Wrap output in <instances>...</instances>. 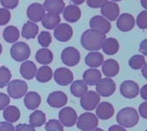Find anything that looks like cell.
<instances>
[{"label": "cell", "instance_id": "obj_1", "mask_svg": "<svg viewBox=\"0 0 147 131\" xmlns=\"http://www.w3.org/2000/svg\"><path fill=\"white\" fill-rule=\"evenodd\" d=\"M106 36L104 34L92 29H88L81 36V45L87 51H96L102 48Z\"/></svg>", "mask_w": 147, "mask_h": 131}, {"label": "cell", "instance_id": "obj_2", "mask_svg": "<svg viewBox=\"0 0 147 131\" xmlns=\"http://www.w3.org/2000/svg\"><path fill=\"white\" fill-rule=\"evenodd\" d=\"M116 121L123 128H133L140 121L138 112L133 107H125L119 111L116 116Z\"/></svg>", "mask_w": 147, "mask_h": 131}, {"label": "cell", "instance_id": "obj_3", "mask_svg": "<svg viewBox=\"0 0 147 131\" xmlns=\"http://www.w3.org/2000/svg\"><path fill=\"white\" fill-rule=\"evenodd\" d=\"M28 84L22 80H13L7 85V93L9 98L14 100L22 99L28 93Z\"/></svg>", "mask_w": 147, "mask_h": 131}, {"label": "cell", "instance_id": "obj_4", "mask_svg": "<svg viewBox=\"0 0 147 131\" xmlns=\"http://www.w3.org/2000/svg\"><path fill=\"white\" fill-rule=\"evenodd\" d=\"M30 47L24 42L14 43L10 48V56L16 62H24L30 57Z\"/></svg>", "mask_w": 147, "mask_h": 131}, {"label": "cell", "instance_id": "obj_5", "mask_svg": "<svg viewBox=\"0 0 147 131\" xmlns=\"http://www.w3.org/2000/svg\"><path fill=\"white\" fill-rule=\"evenodd\" d=\"M99 124L98 118L92 112H84L81 114L77 120V127L80 130L88 131L97 128Z\"/></svg>", "mask_w": 147, "mask_h": 131}, {"label": "cell", "instance_id": "obj_6", "mask_svg": "<svg viewBox=\"0 0 147 131\" xmlns=\"http://www.w3.org/2000/svg\"><path fill=\"white\" fill-rule=\"evenodd\" d=\"M96 93L102 97H109L113 95L116 90L115 82L109 77L102 78L96 85Z\"/></svg>", "mask_w": 147, "mask_h": 131}, {"label": "cell", "instance_id": "obj_7", "mask_svg": "<svg viewBox=\"0 0 147 131\" xmlns=\"http://www.w3.org/2000/svg\"><path fill=\"white\" fill-rule=\"evenodd\" d=\"M101 101V96L95 91H88L84 96L81 97L80 105L85 111L91 112L96 108Z\"/></svg>", "mask_w": 147, "mask_h": 131}, {"label": "cell", "instance_id": "obj_8", "mask_svg": "<svg viewBox=\"0 0 147 131\" xmlns=\"http://www.w3.org/2000/svg\"><path fill=\"white\" fill-rule=\"evenodd\" d=\"M81 58V55L80 52L78 51V49L69 46L65 48L62 51L61 53V60L63 62V63L66 66L69 67H73L76 66Z\"/></svg>", "mask_w": 147, "mask_h": 131}, {"label": "cell", "instance_id": "obj_9", "mask_svg": "<svg viewBox=\"0 0 147 131\" xmlns=\"http://www.w3.org/2000/svg\"><path fill=\"white\" fill-rule=\"evenodd\" d=\"M59 118L61 124L65 127H72L76 124L78 120V114L71 107L62 108L59 113Z\"/></svg>", "mask_w": 147, "mask_h": 131}, {"label": "cell", "instance_id": "obj_10", "mask_svg": "<svg viewBox=\"0 0 147 131\" xmlns=\"http://www.w3.org/2000/svg\"><path fill=\"white\" fill-rule=\"evenodd\" d=\"M121 94L126 99H134L140 94V86L134 81H124L120 87Z\"/></svg>", "mask_w": 147, "mask_h": 131}, {"label": "cell", "instance_id": "obj_11", "mask_svg": "<svg viewBox=\"0 0 147 131\" xmlns=\"http://www.w3.org/2000/svg\"><path fill=\"white\" fill-rule=\"evenodd\" d=\"M55 82L59 86H68L73 82V73L67 68H59L53 74Z\"/></svg>", "mask_w": 147, "mask_h": 131}, {"label": "cell", "instance_id": "obj_12", "mask_svg": "<svg viewBox=\"0 0 147 131\" xmlns=\"http://www.w3.org/2000/svg\"><path fill=\"white\" fill-rule=\"evenodd\" d=\"M90 29L99 32L102 34H107L111 29L110 22L102 15H95L90 21Z\"/></svg>", "mask_w": 147, "mask_h": 131}, {"label": "cell", "instance_id": "obj_13", "mask_svg": "<svg viewBox=\"0 0 147 131\" xmlns=\"http://www.w3.org/2000/svg\"><path fill=\"white\" fill-rule=\"evenodd\" d=\"M101 13L109 21H114L117 20L118 16L120 15V7L115 2L108 1L101 7Z\"/></svg>", "mask_w": 147, "mask_h": 131}, {"label": "cell", "instance_id": "obj_14", "mask_svg": "<svg viewBox=\"0 0 147 131\" xmlns=\"http://www.w3.org/2000/svg\"><path fill=\"white\" fill-rule=\"evenodd\" d=\"M53 35L58 41L67 42L71 39L73 35V30L69 24L61 23V24H59L54 28Z\"/></svg>", "mask_w": 147, "mask_h": 131}, {"label": "cell", "instance_id": "obj_15", "mask_svg": "<svg viewBox=\"0 0 147 131\" xmlns=\"http://www.w3.org/2000/svg\"><path fill=\"white\" fill-rule=\"evenodd\" d=\"M45 9L42 4L39 3H34L28 7L27 15L30 21L35 23L41 21L45 15Z\"/></svg>", "mask_w": 147, "mask_h": 131}, {"label": "cell", "instance_id": "obj_16", "mask_svg": "<svg viewBox=\"0 0 147 131\" xmlns=\"http://www.w3.org/2000/svg\"><path fill=\"white\" fill-rule=\"evenodd\" d=\"M47 101V104L53 108H62L66 105L68 98L64 92L54 91L48 95Z\"/></svg>", "mask_w": 147, "mask_h": 131}, {"label": "cell", "instance_id": "obj_17", "mask_svg": "<svg viewBox=\"0 0 147 131\" xmlns=\"http://www.w3.org/2000/svg\"><path fill=\"white\" fill-rule=\"evenodd\" d=\"M116 26L119 30L121 32H128L131 31L135 26V19L134 15L128 13L121 14L117 18Z\"/></svg>", "mask_w": 147, "mask_h": 131}, {"label": "cell", "instance_id": "obj_18", "mask_svg": "<svg viewBox=\"0 0 147 131\" xmlns=\"http://www.w3.org/2000/svg\"><path fill=\"white\" fill-rule=\"evenodd\" d=\"M115 114V107L109 102H101L96 108V116L102 120L110 119Z\"/></svg>", "mask_w": 147, "mask_h": 131}, {"label": "cell", "instance_id": "obj_19", "mask_svg": "<svg viewBox=\"0 0 147 131\" xmlns=\"http://www.w3.org/2000/svg\"><path fill=\"white\" fill-rule=\"evenodd\" d=\"M102 70L106 77H115L118 75L120 71V65L116 60L108 59L106 61H103L102 64Z\"/></svg>", "mask_w": 147, "mask_h": 131}, {"label": "cell", "instance_id": "obj_20", "mask_svg": "<svg viewBox=\"0 0 147 131\" xmlns=\"http://www.w3.org/2000/svg\"><path fill=\"white\" fill-rule=\"evenodd\" d=\"M64 19L68 22H76L81 17V9L77 5H68L63 10Z\"/></svg>", "mask_w": 147, "mask_h": 131}, {"label": "cell", "instance_id": "obj_21", "mask_svg": "<svg viewBox=\"0 0 147 131\" xmlns=\"http://www.w3.org/2000/svg\"><path fill=\"white\" fill-rule=\"evenodd\" d=\"M36 65L32 61H24L20 66V74L26 80H32L36 74Z\"/></svg>", "mask_w": 147, "mask_h": 131}, {"label": "cell", "instance_id": "obj_22", "mask_svg": "<svg viewBox=\"0 0 147 131\" xmlns=\"http://www.w3.org/2000/svg\"><path fill=\"white\" fill-rule=\"evenodd\" d=\"M104 61L103 55L99 51H90L85 57L84 62L87 66L90 69H97L100 67Z\"/></svg>", "mask_w": 147, "mask_h": 131}, {"label": "cell", "instance_id": "obj_23", "mask_svg": "<svg viewBox=\"0 0 147 131\" xmlns=\"http://www.w3.org/2000/svg\"><path fill=\"white\" fill-rule=\"evenodd\" d=\"M102 79V74L97 69H89L83 74V81L88 86H95Z\"/></svg>", "mask_w": 147, "mask_h": 131}, {"label": "cell", "instance_id": "obj_24", "mask_svg": "<svg viewBox=\"0 0 147 131\" xmlns=\"http://www.w3.org/2000/svg\"><path fill=\"white\" fill-rule=\"evenodd\" d=\"M43 7L48 13L59 15L65 9V3L63 0H46Z\"/></svg>", "mask_w": 147, "mask_h": 131}, {"label": "cell", "instance_id": "obj_25", "mask_svg": "<svg viewBox=\"0 0 147 131\" xmlns=\"http://www.w3.org/2000/svg\"><path fill=\"white\" fill-rule=\"evenodd\" d=\"M41 103L40 95L34 91L28 92L24 97V105L28 110H36Z\"/></svg>", "mask_w": 147, "mask_h": 131}, {"label": "cell", "instance_id": "obj_26", "mask_svg": "<svg viewBox=\"0 0 147 131\" xmlns=\"http://www.w3.org/2000/svg\"><path fill=\"white\" fill-rule=\"evenodd\" d=\"M120 48V44L118 40L115 38H106L102 45V49L107 55L112 56L115 55Z\"/></svg>", "mask_w": 147, "mask_h": 131}, {"label": "cell", "instance_id": "obj_27", "mask_svg": "<svg viewBox=\"0 0 147 131\" xmlns=\"http://www.w3.org/2000/svg\"><path fill=\"white\" fill-rule=\"evenodd\" d=\"M3 117L5 120V122L13 124L19 120L21 117V112L20 110L15 106H8L3 109Z\"/></svg>", "mask_w": 147, "mask_h": 131}, {"label": "cell", "instance_id": "obj_28", "mask_svg": "<svg viewBox=\"0 0 147 131\" xmlns=\"http://www.w3.org/2000/svg\"><path fill=\"white\" fill-rule=\"evenodd\" d=\"M70 92L74 97L81 98L88 92V86L83 80H77L71 82Z\"/></svg>", "mask_w": 147, "mask_h": 131}, {"label": "cell", "instance_id": "obj_29", "mask_svg": "<svg viewBox=\"0 0 147 131\" xmlns=\"http://www.w3.org/2000/svg\"><path fill=\"white\" fill-rule=\"evenodd\" d=\"M39 32V27L37 24L28 21H27L22 29V36L26 39H34Z\"/></svg>", "mask_w": 147, "mask_h": 131}, {"label": "cell", "instance_id": "obj_30", "mask_svg": "<svg viewBox=\"0 0 147 131\" xmlns=\"http://www.w3.org/2000/svg\"><path fill=\"white\" fill-rule=\"evenodd\" d=\"M53 70L51 67L47 65H43L36 70L35 78L40 83H47L53 78Z\"/></svg>", "mask_w": 147, "mask_h": 131}, {"label": "cell", "instance_id": "obj_31", "mask_svg": "<svg viewBox=\"0 0 147 131\" xmlns=\"http://www.w3.org/2000/svg\"><path fill=\"white\" fill-rule=\"evenodd\" d=\"M35 59L39 63H40L42 65H47L53 62V54L49 49L41 48L37 51V52L35 54Z\"/></svg>", "mask_w": 147, "mask_h": 131}, {"label": "cell", "instance_id": "obj_32", "mask_svg": "<svg viewBox=\"0 0 147 131\" xmlns=\"http://www.w3.org/2000/svg\"><path fill=\"white\" fill-rule=\"evenodd\" d=\"M46 124V114L40 110H35L29 116V124L34 128L41 127Z\"/></svg>", "mask_w": 147, "mask_h": 131}, {"label": "cell", "instance_id": "obj_33", "mask_svg": "<svg viewBox=\"0 0 147 131\" xmlns=\"http://www.w3.org/2000/svg\"><path fill=\"white\" fill-rule=\"evenodd\" d=\"M60 16L58 15L47 13L45 14L43 19L41 20L42 26L47 29H54L60 23Z\"/></svg>", "mask_w": 147, "mask_h": 131}, {"label": "cell", "instance_id": "obj_34", "mask_svg": "<svg viewBox=\"0 0 147 131\" xmlns=\"http://www.w3.org/2000/svg\"><path fill=\"white\" fill-rule=\"evenodd\" d=\"M3 39L7 43H15L20 37L19 30L15 26H8L5 27L3 33Z\"/></svg>", "mask_w": 147, "mask_h": 131}, {"label": "cell", "instance_id": "obj_35", "mask_svg": "<svg viewBox=\"0 0 147 131\" xmlns=\"http://www.w3.org/2000/svg\"><path fill=\"white\" fill-rule=\"evenodd\" d=\"M128 64L129 66L133 69V70H141V68L146 64V57L145 56L141 55V54H138V55H134L133 56L129 61H128Z\"/></svg>", "mask_w": 147, "mask_h": 131}, {"label": "cell", "instance_id": "obj_36", "mask_svg": "<svg viewBox=\"0 0 147 131\" xmlns=\"http://www.w3.org/2000/svg\"><path fill=\"white\" fill-rule=\"evenodd\" d=\"M11 76H12L11 72L7 67L5 66L0 67V88H3L9 84Z\"/></svg>", "mask_w": 147, "mask_h": 131}, {"label": "cell", "instance_id": "obj_37", "mask_svg": "<svg viewBox=\"0 0 147 131\" xmlns=\"http://www.w3.org/2000/svg\"><path fill=\"white\" fill-rule=\"evenodd\" d=\"M38 42L43 48H47L52 43V35L47 31H42L38 35Z\"/></svg>", "mask_w": 147, "mask_h": 131}, {"label": "cell", "instance_id": "obj_38", "mask_svg": "<svg viewBox=\"0 0 147 131\" xmlns=\"http://www.w3.org/2000/svg\"><path fill=\"white\" fill-rule=\"evenodd\" d=\"M47 131H64V126L57 119H50L46 123Z\"/></svg>", "mask_w": 147, "mask_h": 131}, {"label": "cell", "instance_id": "obj_39", "mask_svg": "<svg viewBox=\"0 0 147 131\" xmlns=\"http://www.w3.org/2000/svg\"><path fill=\"white\" fill-rule=\"evenodd\" d=\"M136 22L138 27L140 29H146L147 27V11L146 10H143L141 11L138 17L136 19Z\"/></svg>", "mask_w": 147, "mask_h": 131}, {"label": "cell", "instance_id": "obj_40", "mask_svg": "<svg viewBox=\"0 0 147 131\" xmlns=\"http://www.w3.org/2000/svg\"><path fill=\"white\" fill-rule=\"evenodd\" d=\"M10 12L3 8L0 9V26H4L6 25L9 21H10Z\"/></svg>", "mask_w": 147, "mask_h": 131}, {"label": "cell", "instance_id": "obj_41", "mask_svg": "<svg viewBox=\"0 0 147 131\" xmlns=\"http://www.w3.org/2000/svg\"><path fill=\"white\" fill-rule=\"evenodd\" d=\"M1 4L6 9H13L17 7L19 0H0Z\"/></svg>", "mask_w": 147, "mask_h": 131}, {"label": "cell", "instance_id": "obj_42", "mask_svg": "<svg viewBox=\"0 0 147 131\" xmlns=\"http://www.w3.org/2000/svg\"><path fill=\"white\" fill-rule=\"evenodd\" d=\"M10 102V98L3 94V93H0V111H3L5 107H7L9 105Z\"/></svg>", "mask_w": 147, "mask_h": 131}, {"label": "cell", "instance_id": "obj_43", "mask_svg": "<svg viewBox=\"0 0 147 131\" xmlns=\"http://www.w3.org/2000/svg\"><path fill=\"white\" fill-rule=\"evenodd\" d=\"M107 2L108 0H87V4L92 9H98L101 8Z\"/></svg>", "mask_w": 147, "mask_h": 131}, {"label": "cell", "instance_id": "obj_44", "mask_svg": "<svg viewBox=\"0 0 147 131\" xmlns=\"http://www.w3.org/2000/svg\"><path fill=\"white\" fill-rule=\"evenodd\" d=\"M15 131H35V129L30 124H20L16 125V127H15Z\"/></svg>", "mask_w": 147, "mask_h": 131}, {"label": "cell", "instance_id": "obj_45", "mask_svg": "<svg viewBox=\"0 0 147 131\" xmlns=\"http://www.w3.org/2000/svg\"><path fill=\"white\" fill-rule=\"evenodd\" d=\"M0 131H15V127L10 123L0 122Z\"/></svg>", "mask_w": 147, "mask_h": 131}, {"label": "cell", "instance_id": "obj_46", "mask_svg": "<svg viewBox=\"0 0 147 131\" xmlns=\"http://www.w3.org/2000/svg\"><path fill=\"white\" fill-rule=\"evenodd\" d=\"M139 112L140 117H142L144 119L147 118V101H144L142 104H140L139 107Z\"/></svg>", "mask_w": 147, "mask_h": 131}, {"label": "cell", "instance_id": "obj_47", "mask_svg": "<svg viewBox=\"0 0 147 131\" xmlns=\"http://www.w3.org/2000/svg\"><path fill=\"white\" fill-rule=\"evenodd\" d=\"M146 43H147V39H144L141 43H140V49H139V51H140V53H142L143 54V56H147V45H146Z\"/></svg>", "mask_w": 147, "mask_h": 131}, {"label": "cell", "instance_id": "obj_48", "mask_svg": "<svg viewBox=\"0 0 147 131\" xmlns=\"http://www.w3.org/2000/svg\"><path fill=\"white\" fill-rule=\"evenodd\" d=\"M140 96H141V98H142L145 101H146L147 100V84H145V85L142 87V88L140 89Z\"/></svg>", "mask_w": 147, "mask_h": 131}, {"label": "cell", "instance_id": "obj_49", "mask_svg": "<svg viewBox=\"0 0 147 131\" xmlns=\"http://www.w3.org/2000/svg\"><path fill=\"white\" fill-rule=\"evenodd\" d=\"M108 131H127V130L120 125H112Z\"/></svg>", "mask_w": 147, "mask_h": 131}, {"label": "cell", "instance_id": "obj_50", "mask_svg": "<svg viewBox=\"0 0 147 131\" xmlns=\"http://www.w3.org/2000/svg\"><path fill=\"white\" fill-rule=\"evenodd\" d=\"M141 71H142V75L143 76L147 79V64H145L142 68H141Z\"/></svg>", "mask_w": 147, "mask_h": 131}, {"label": "cell", "instance_id": "obj_51", "mask_svg": "<svg viewBox=\"0 0 147 131\" xmlns=\"http://www.w3.org/2000/svg\"><path fill=\"white\" fill-rule=\"evenodd\" d=\"M85 0H71V3H73L75 5H79V4H82Z\"/></svg>", "mask_w": 147, "mask_h": 131}, {"label": "cell", "instance_id": "obj_52", "mask_svg": "<svg viewBox=\"0 0 147 131\" xmlns=\"http://www.w3.org/2000/svg\"><path fill=\"white\" fill-rule=\"evenodd\" d=\"M147 0H141V5L143 6V8L145 9H147Z\"/></svg>", "mask_w": 147, "mask_h": 131}, {"label": "cell", "instance_id": "obj_53", "mask_svg": "<svg viewBox=\"0 0 147 131\" xmlns=\"http://www.w3.org/2000/svg\"><path fill=\"white\" fill-rule=\"evenodd\" d=\"M88 131H104L103 130H102L101 128H95V129H93V130H88Z\"/></svg>", "mask_w": 147, "mask_h": 131}, {"label": "cell", "instance_id": "obj_54", "mask_svg": "<svg viewBox=\"0 0 147 131\" xmlns=\"http://www.w3.org/2000/svg\"><path fill=\"white\" fill-rule=\"evenodd\" d=\"M2 51H3V46H2V45H1V43H0V55H1V53H2Z\"/></svg>", "mask_w": 147, "mask_h": 131}, {"label": "cell", "instance_id": "obj_55", "mask_svg": "<svg viewBox=\"0 0 147 131\" xmlns=\"http://www.w3.org/2000/svg\"><path fill=\"white\" fill-rule=\"evenodd\" d=\"M119 1H121V0H112V2H119Z\"/></svg>", "mask_w": 147, "mask_h": 131}]
</instances>
